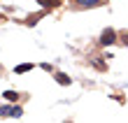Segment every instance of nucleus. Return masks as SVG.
<instances>
[{
	"mask_svg": "<svg viewBox=\"0 0 128 123\" xmlns=\"http://www.w3.org/2000/svg\"><path fill=\"white\" fill-rule=\"evenodd\" d=\"M54 79H56L58 86H70V84H72V79H70L65 72H54Z\"/></svg>",
	"mask_w": 128,
	"mask_h": 123,
	"instance_id": "nucleus-3",
	"label": "nucleus"
},
{
	"mask_svg": "<svg viewBox=\"0 0 128 123\" xmlns=\"http://www.w3.org/2000/svg\"><path fill=\"white\" fill-rule=\"evenodd\" d=\"M42 14H44V12H42ZM42 14H35V16H30V19H28V21H26V26H35V23H37V21H40V19H42Z\"/></svg>",
	"mask_w": 128,
	"mask_h": 123,
	"instance_id": "nucleus-8",
	"label": "nucleus"
},
{
	"mask_svg": "<svg viewBox=\"0 0 128 123\" xmlns=\"http://www.w3.org/2000/svg\"><path fill=\"white\" fill-rule=\"evenodd\" d=\"M0 116L2 119H21L24 116V109H21L16 102H7V105L0 107Z\"/></svg>",
	"mask_w": 128,
	"mask_h": 123,
	"instance_id": "nucleus-1",
	"label": "nucleus"
},
{
	"mask_svg": "<svg viewBox=\"0 0 128 123\" xmlns=\"http://www.w3.org/2000/svg\"><path fill=\"white\" fill-rule=\"evenodd\" d=\"M42 7H44V12H49V9H54V7L61 5V0H37Z\"/></svg>",
	"mask_w": 128,
	"mask_h": 123,
	"instance_id": "nucleus-6",
	"label": "nucleus"
},
{
	"mask_svg": "<svg viewBox=\"0 0 128 123\" xmlns=\"http://www.w3.org/2000/svg\"><path fill=\"white\" fill-rule=\"evenodd\" d=\"M33 67H35V63H21V65L14 67V74H26V72H30Z\"/></svg>",
	"mask_w": 128,
	"mask_h": 123,
	"instance_id": "nucleus-4",
	"label": "nucleus"
},
{
	"mask_svg": "<svg viewBox=\"0 0 128 123\" xmlns=\"http://www.w3.org/2000/svg\"><path fill=\"white\" fill-rule=\"evenodd\" d=\"M79 7H84V9H88V7H100L102 0H77Z\"/></svg>",
	"mask_w": 128,
	"mask_h": 123,
	"instance_id": "nucleus-5",
	"label": "nucleus"
},
{
	"mask_svg": "<svg viewBox=\"0 0 128 123\" xmlns=\"http://www.w3.org/2000/svg\"><path fill=\"white\" fill-rule=\"evenodd\" d=\"M2 98L7 100V102H16V100H19L21 95L16 93V91H2Z\"/></svg>",
	"mask_w": 128,
	"mask_h": 123,
	"instance_id": "nucleus-7",
	"label": "nucleus"
},
{
	"mask_svg": "<svg viewBox=\"0 0 128 123\" xmlns=\"http://www.w3.org/2000/svg\"><path fill=\"white\" fill-rule=\"evenodd\" d=\"M116 40H119L116 30H114V28H105L102 33H100V40H98V44H100V47H112V44H116Z\"/></svg>",
	"mask_w": 128,
	"mask_h": 123,
	"instance_id": "nucleus-2",
	"label": "nucleus"
},
{
	"mask_svg": "<svg viewBox=\"0 0 128 123\" xmlns=\"http://www.w3.org/2000/svg\"><path fill=\"white\" fill-rule=\"evenodd\" d=\"M40 67H42V70H47V72H54V65H51V63H42Z\"/></svg>",
	"mask_w": 128,
	"mask_h": 123,
	"instance_id": "nucleus-10",
	"label": "nucleus"
},
{
	"mask_svg": "<svg viewBox=\"0 0 128 123\" xmlns=\"http://www.w3.org/2000/svg\"><path fill=\"white\" fill-rule=\"evenodd\" d=\"M102 60H105V58H96V60H93V65L98 67V70H105V67H107V65L102 63Z\"/></svg>",
	"mask_w": 128,
	"mask_h": 123,
	"instance_id": "nucleus-9",
	"label": "nucleus"
}]
</instances>
